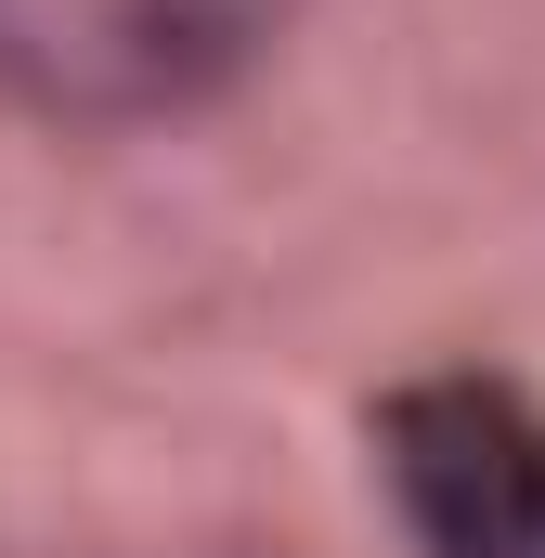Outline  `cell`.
Masks as SVG:
<instances>
[{
	"label": "cell",
	"instance_id": "cell-1",
	"mask_svg": "<svg viewBox=\"0 0 545 558\" xmlns=\"http://www.w3.org/2000/svg\"><path fill=\"white\" fill-rule=\"evenodd\" d=\"M286 0H0V105L52 131H156L221 105Z\"/></svg>",
	"mask_w": 545,
	"mask_h": 558
},
{
	"label": "cell",
	"instance_id": "cell-2",
	"mask_svg": "<svg viewBox=\"0 0 545 558\" xmlns=\"http://www.w3.org/2000/svg\"><path fill=\"white\" fill-rule=\"evenodd\" d=\"M377 481L415 558H545V403L494 364H441L377 403Z\"/></svg>",
	"mask_w": 545,
	"mask_h": 558
}]
</instances>
